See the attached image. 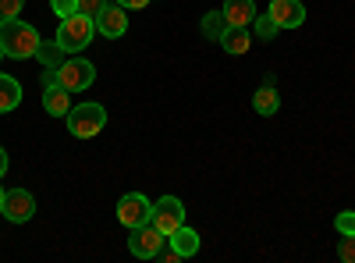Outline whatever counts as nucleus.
Returning a JSON list of instances; mask_svg holds the SVG:
<instances>
[{"label":"nucleus","mask_w":355,"mask_h":263,"mask_svg":"<svg viewBox=\"0 0 355 263\" xmlns=\"http://www.w3.org/2000/svg\"><path fill=\"white\" fill-rule=\"evenodd\" d=\"M18 103H21V85H18V78H11V75L0 71V114L15 110Z\"/></svg>","instance_id":"dca6fc26"},{"label":"nucleus","mask_w":355,"mask_h":263,"mask_svg":"<svg viewBox=\"0 0 355 263\" xmlns=\"http://www.w3.org/2000/svg\"><path fill=\"white\" fill-rule=\"evenodd\" d=\"M71 93L64 90L61 82H50L46 90H43V110L50 114V118H68V110H71Z\"/></svg>","instance_id":"9b49d317"},{"label":"nucleus","mask_w":355,"mask_h":263,"mask_svg":"<svg viewBox=\"0 0 355 263\" xmlns=\"http://www.w3.org/2000/svg\"><path fill=\"white\" fill-rule=\"evenodd\" d=\"M164 242L167 235L153 224V221H146V224H135L132 228V235H128V253L139 256V260H157L164 253Z\"/></svg>","instance_id":"20e7f679"},{"label":"nucleus","mask_w":355,"mask_h":263,"mask_svg":"<svg viewBox=\"0 0 355 263\" xmlns=\"http://www.w3.org/2000/svg\"><path fill=\"white\" fill-rule=\"evenodd\" d=\"M277 33H281V28H277V22L270 18V11H263V15H256V18H252V40L270 43Z\"/></svg>","instance_id":"f3484780"},{"label":"nucleus","mask_w":355,"mask_h":263,"mask_svg":"<svg viewBox=\"0 0 355 263\" xmlns=\"http://www.w3.org/2000/svg\"><path fill=\"white\" fill-rule=\"evenodd\" d=\"M0 61H4V50H0Z\"/></svg>","instance_id":"bb28decb"},{"label":"nucleus","mask_w":355,"mask_h":263,"mask_svg":"<svg viewBox=\"0 0 355 263\" xmlns=\"http://www.w3.org/2000/svg\"><path fill=\"white\" fill-rule=\"evenodd\" d=\"M103 8H107V0H78V15L85 18H100Z\"/></svg>","instance_id":"412c9836"},{"label":"nucleus","mask_w":355,"mask_h":263,"mask_svg":"<svg viewBox=\"0 0 355 263\" xmlns=\"http://www.w3.org/2000/svg\"><path fill=\"white\" fill-rule=\"evenodd\" d=\"M68 132L75 135V139H93V135H100L103 132V125H107V110L100 107V103H93V100H85V103H75L71 110H68Z\"/></svg>","instance_id":"7ed1b4c3"},{"label":"nucleus","mask_w":355,"mask_h":263,"mask_svg":"<svg viewBox=\"0 0 355 263\" xmlns=\"http://www.w3.org/2000/svg\"><path fill=\"white\" fill-rule=\"evenodd\" d=\"M93 33H96V18H85V15H68L61 18V25H57V50L61 53H78L85 50L89 43H93Z\"/></svg>","instance_id":"f03ea898"},{"label":"nucleus","mask_w":355,"mask_h":263,"mask_svg":"<svg viewBox=\"0 0 355 263\" xmlns=\"http://www.w3.org/2000/svg\"><path fill=\"white\" fill-rule=\"evenodd\" d=\"M53 75H57V82H61L68 93H85L89 85L96 82L93 61H82V57H71V61H64L61 68H53Z\"/></svg>","instance_id":"39448f33"},{"label":"nucleus","mask_w":355,"mask_h":263,"mask_svg":"<svg viewBox=\"0 0 355 263\" xmlns=\"http://www.w3.org/2000/svg\"><path fill=\"white\" fill-rule=\"evenodd\" d=\"M202 36L206 40H220L224 33H227V18H224V11H206V18H202Z\"/></svg>","instance_id":"a211bd4d"},{"label":"nucleus","mask_w":355,"mask_h":263,"mask_svg":"<svg viewBox=\"0 0 355 263\" xmlns=\"http://www.w3.org/2000/svg\"><path fill=\"white\" fill-rule=\"evenodd\" d=\"M96 33H103L107 40H121L128 33V15L121 4H107L96 18Z\"/></svg>","instance_id":"1a4fd4ad"},{"label":"nucleus","mask_w":355,"mask_h":263,"mask_svg":"<svg viewBox=\"0 0 355 263\" xmlns=\"http://www.w3.org/2000/svg\"><path fill=\"white\" fill-rule=\"evenodd\" d=\"M252 107H256V114H263V118L281 107V96H277V90H274V75L263 78V85H259L256 96H252Z\"/></svg>","instance_id":"ddd939ff"},{"label":"nucleus","mask_w":355,"mask_h":263,"mask_svg":"<svg viewBox=\"0 0 355 263\" xmlns=\"http://www.w3.org/2000/svg\"><path fill=\"white\" fill-rule=\"evenodd\" d=\"M0 207H4V189H0Z\"/></svg>","instance_id":"a878e982"},{"label":"nucleus","mask_w":355,"mask_h":263,"mask_svg":"<svg viewBox=\"0 0 355 263\" xmlns=\"http://www.w3.org/2000/svg\"><path fill=\"white\" fill-rule=\"evenodd\" d=\"M0 50L15 61H25L43 50V40H40V28L28 25L21 18H0Z\"/></svg>","instance_id":"f257e3e1"},{"label":"nucleus","mask_w":355,"mask_h":263,"mask_svg":"<svg viewBox=\"0 0 355 263\" xmlns=\"http://www.w3.org/2000/svg\"><path fill=\"white\" fill-rule=\"evenodd\" d=\"M0 214H4L11 224H25L36 217V196L28 189H8L4 192V207H0Z\"/></svg>","instance_id":"0eeeda50"},{"label":"nucleus","mask_w":355,"mask_h":263,"mask_svg":"<svg viewBox=\"0 0 355 263\" xmlns=\"http://www.w3.org/2000/svg\"><path fill=\"white\" fill-rule=\"evenodd\" d=\"M114 4H121L125 11H139V8H146L150 0H114Z\"/></svg>","instance_id":"b1692460"},{"label":"nucleus","mask_w":355,"mask_h":263,"mask_svg":"<svg viewBox=\"0 0 355 263\" xmlns=\"http://www.w3.org/2000/svg\"><path fill=\"white\" fill-rule=\"evenodd\" d=\"M50 8H53L57 18H68V15L78 11V0H50Z\"/></svg>","instance_id":"4be33fe9"},{"label":"nucleus","mask_w":355,"mask_h":263,"mask_svg":"<svg viewBox=\"0 0 355 263\" xmlns=\"http://www.w3.org/2000/svg\"><path fill=\"white\" fill-rule=\"evenodd\" d=\"M25 8V0H0V18H18Z\"/></svg>","instance_id":"5701e85b"},{"label":"nucleus","mask_w":355,"mask_h":263,"mask_svg":"<svg viewBox=\"0 0 355 263\" xmlns=\"http://www.w3.org/2000/svg\"><path fill=\"white\" fill-rule=\"evenodd\" d=\"M167 242H171V249L182 256V260H189V256H196L199 253V231H192V228H178L174 235H167Z\"/></svg>","instance_id":"4468645a"},{"label":"nucleus","mask_w":355,"mask_h":263,"mask_svg":"<svg viewBox=\"0 0 355 263\" xmlns=\"http://www.w3.org/2000/svg\"><path fill=\"white\" fill-rule=\"evenodd\" d=\"M270 18L277 28H299L306 22V4L302 0H270Z\"/></svg>","instance_id":"9d476101"},{"label":"nucleus","mask_w":355,"mask_h":263,"mask_svg":"<svg viewBox=\"0 0 355 263\" xmlns=\"http://www.w3.org/2000/svg\"><path fill=\"white\" fill-rule=\"evenodd\" d=\"M4 174H8V150L0 146V178H4Z\"/></svg>","instance_id":"393cba45"},{"label":"nucleus","mask_w":355,"mask_h":263,"mask_svg":"<svg viewBox=\"0 0 355 263\" xmlns=\"http://www.w3.org/2000/svg\"><path fill=\"white\" fill-rule=\"evenodd\" d=\"M150 221L164 231V235H174L178 228L185 224V207H182V199L178 196H164L153 203V210H150Z\"/></svg>","instance_id":"423d86ee"},{"label":"nucleus","mask_w":355,"mask_h":263,"mask_svg":"<svg viewBox=\"0 0 355 263\" xmlns=\"http://www.w3.org/2000/svg\"><path fill=\"white\" fill-rule=\"evenodd\" d=\"M224 18H227V25H252V18H256V4L252 0H224Z\"/></svg>","instance_id":"2eb2a0df"},{"label":"nucleus","mask_w":355,"mask_h":263,"mask_svg":"<svg viewBox=\"0 0 355 263\" xmlns=\"http://www.w3.org/2000/svg\"><path fill=\"white\" fill-rule=\"evenodd\" d=\"M334 228H338V235H355V210H345L334 217Z\"/></svg>","instance_id":"6ab92c4d"},{"label":"nucleus","mask_w":355,"mask_h":263,"mask_svg":"<svg viewBox=\"0 0 355 263\" xmlns=\"http://www.w3.org/2000/svg\"><path fill=\"white\" fill-rule=\"evenodd\" d=\"M150 210H153V203L146 199L142 192H128V196L117 199V221H121L128 231H132L135 224H146V221H150Z\"/></svg>","instance_id":"6e6552de"},{"label":"nucleus","mask_w":355,"mask_h":263,"mask_svg":"<svg viewBox=\"0 0 355 263\" xmlns=\"http://www.w3.org/2000/svg\"><path fill=\"white\" fill-rule=\"evenodd\" d=\"M220 46L227 50V53H234V57H242V53H249V46H252V33L245 25H227V33L220 36Z\"/></svg>","instance_id":"f8f14e48"},{"label":"nucleus","mask_w":355,"mask_h":263,"mask_svg":"<svg viewBox=\"0 0 355 263\" xmlns=\"http://www.w3.org/2000/svg\"><path fill=\"white\" fill-rule=\"evenodd\" d=\"M338 260L355 263V235H341V242H338Z\"/></svg>","instance_id":"aec40b11"}]
</instances>
